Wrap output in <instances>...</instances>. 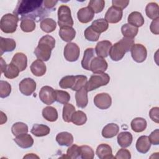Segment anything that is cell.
<instances>
[{
	"mask_svg": "<svg viewBox=\"0 0 159 159\" xmlns=\"http://www.w3.org/2000/svg\"><path fill=\"white\" fill-rule=\"evenodd\" d=\"M76 35V31L72 27H64L60 28L59 30V36L65 42H70Z\"/></svg>",
	"mask_w": 159,
	"mask_h": 159,
	"instance_id": "obj_26",
	"label": "cell"
},
{
	"mask_svg": "<svg viewBox=\"0 0 159 159\" xmlns=\"http://www.w3.org/2000/svg\"><path fill=\"white\" fill-rule=\"evenodd\" d=\"M104 6L105 1L104 0H91L88 4V7L93 10L94 14L102 12Z\"/></svg>",
	"mask_w": 159,
	"mask_h": 159,
	"instance_id": "obj_43",
	"label": "cell"
},
{
	"mask_svg": "<svg viewBox=\"0 0 159 159\" xmlns=\"http://www.w3.org/2000/svg\"><path fill=\"white\" fill-rule=\"evenodd\" d=\"M19 70L11 63L7 65L4 71V75L8 79H14L19 76Z\"/></svg>",
	"mask_w": 159,
	"mask_h": 159,
	"instance_id": "obj_39",
	"label": "cell"
},
{
	"mask_svg": "<svg viewBox=\"0 0 159 159\" xmlns=\"http://www.w3.org/2000/svg\"><path fill=\"white\" fill-rule=\"evenodd\" d=\"M16 47V43L12 39L0 38V53L2 55L5 52H12Z\"/></svg>",
	"mask_w": 159,
	"mask_h": 159,
	"instance_id": "obj_19",
	"label": "cell"
},
{
	"mask_svg": "<svg viewBox=\"0 0 159 159\" xmlns=\"http://www.w3.org/2000/svg\"><path fill=\"white\" fill-rule=\"evenodd\" d=\"M66 157L72 159L80 158V147L76 144L71 145L66 150Z\"/></svg>",
	"mask_w": 159,
	"mask_h": 159,
	"instance_id": "obj_48",
	"label": "cell"
},
{
	"mask_svg": "<svg viewBox=\"0 0 159 159\" xmlns=\"http://www.w3.org/2000/svg\"><path fill=\"white\" fill-rule=\"evenodd\" d=\"M87 121L86 114L81 111H75L71 117V122L76 125H83Z\"/></svg>",
	"mask_w": 159,
	"mask_h": 159,
	"instance_id": "obj_38",
	"label": "cell"
},
{
	"mask_svg": "<svg viewBox=\"0 0 159 159\" xmlns=\"http://www.w3.org/2000/svg\"><path fill=\"white\" fill-rule=\"evenodd\" d=\"M84 35L86 39L91 42L98 41L100 36V34L96 32L91 26H89L85 29Z\"/></svg>",
	"mask_w": 159,
	"mask_h": 159,
	"instance_id": "obj_46",
	"label": "cell"
},
{
	"mask_svg": "<svg viewBox=\"0 0 159 159\" xmlns=\"http://www.w3.org/2000/svg\"><path fill=\"white\" fill-rule=\"evenodd\" d=\"M158 114H159V108H158V107H152L150 109V112H149V116H150V119L157 124L159 123Z\"/></svg>",
	"mask_w": 159,
	"mask_h": 159,
	"instance_id": "obj_51",
	"label": "cell"
},
{
	"mask_svg": "<svg viewBox=\"0 0 159 159\" xmlns=\"http://www.w3.org/2000/svg\"><path fill=\"white\" fill-rule=\"evenodd\" d=\"M88 82V78L84 75H76L75 83L74 86L71 88L73 91H78L83 87H85Z\"/></svg>",
	"mask_w": 159,
	"mask_h": 159,
	"instance_id": "obj_44",
	"label": "cell"
},
{
	"mask_svg": "<svg viewBox=\"0 0 159 159\" xmlns=\"http://www.w3.org/2000/svg\"><path fill=\"white\" fill-rule=\"evenodd\" d=\"M6 62L4 61L3 58L1 57V73H4V71L6 67Z\"/></svg>",
	"mask_w": 159,
	"mask_h": 159,
	"instance_id": "obj_55",
	"label": "cell"
},
{
	"mask_svg": "<svg viewBox=\"0 0 159 159\" xmlns=\"http://www.w3.org/2000/svg\"><path fill=\"white\" fill-rule=\"evenodd\" d=\"M70 99V94L63 90H55V101L58 102L65 104L68 102Z\"/></svg>",
	"mask_w": 159,
	"mask_h": 159,
	"instance_id": "obj_42",
	"label": "cell"
},
{
	"mask_svg": "<svg viewBox=\"0 0 159 159\" xmlns=\"http://www.w3.org/2000/svg\"><path fill=\"white\" fill-rule=\"evenodd\" d=\"M11 63L15 65L20 71H23L27 66V57L24 53L17 52L13 56Z\"/></svg>",
	"mask_w": 159,
	"mask_h": 159,
	"instance_id": "obj_15",
	"label": "cell"
},
{
	"mask_svg": "<svg viewBox=\"0 0 159 159\" xmlns=\"http://www.w3.org/2000/svg\"><path fill=\"white\" fill-rule=\"evenodd\" d=\"M75 83V76L73 75H68L63 77L60 82L59 86L62 89H71Z\"/></svg>",
	"mask_w": 159,
	"mask_h": 159,
	"instance_id": "obj_40",
	"label": "cell"
},
{
	"mask_svg": "<svg viewBox=\"0 0 159 159\" xmlns=\"http://www.w3.org/2000/svg\"><path fill=\"white\" fill-rule=\"evenodd\" d=\"M136 149L141 153H146L148 152L151 147V143L148 137L146 135L140 136L136 142Z\"/></svg>",
	"mask_w": 159,
	"mask_h": 159,
	"instance_id": "obj_22",
	"label": "cell"
},
{
	"mask_svg": "<svg viewBox=\"0 0 159 159\" xmlns=\"http://www.w3.org/2000/svg\"><path fill=\"white\" fill-rule=\"evenodd\" d=\"M73 137L68 132H61L56 136V141L61 146L69 147L73 143Z\"/></svg>",
	"mask_w": 159,
	"mask_h": 159,
	"instance_id": "obj_25",
	"label": "cell"
},
{
	"mask_svg": "<svg viewBox=\"0 0 159 159\" xmlns=\"http://www.w3.org/2000/svg\"><path fill=\"white\" fill-rule=\"evenodd\" d=\"M134 39L124 37L119 42L112 45L109 55L110 58L115 61L122 59L125 53L130 50L132 47L135 44Z\"/></svg>",
	"mask_w": 159,
	"mask_h": 159,
	"instance_id": "obj_3",
	"label": "cell"
},
{
	"mask_svg": "<svg viewBox=\"0 0 159 159\" xmlns=\"http://www.w3.org/2000/svg\"><path fill=\"white\" fill-rule=\"evenodd\" d=\"M40 25L42 31L46 33H50L55 30L57 23L52 18H45L40 22Z\"/></svg>",
	"mask_w": 159,
	"mask_h": 159,
	"instance_id": "obj_33",
	"label": "cell"
},
{
	"mask_svg": "<svg viewBox=\"0 0 159 159\" xmlns=\"http://www.w3.org/2000/svg\"><path fill=\"white\" fill-rule=\"evenodd\" d=\"M114 158L117 159H130L131 158V154L127 149L121 148L117 152Z\"/></svg>",
	"mask_w": 159,
	"mask_h": 159,
	"instance_id": "obj_49",
	"label": "cell"
},
{
	"mask_svg": "<svg viewBox=\"0 0 159 159\" xmlns=\"http://www.w3.org/2000/svg\"><path fill=\"white\" fill-rule=\"evenodd\" d=\"M94 157V153L93 148L88 145H82L80 147V158L83 159H93Z\"/></svg>",
	"mask_w": 159,
	"mask_h": 159,
	"instance_id": "obj_45",
	"label": "cell"
},
{
	"mask_svg": "<svg viewBox=\"0 0 159 159\" xmlns=\"http://www.w3.org/2000/svg\"><path fill=\"white\" fill-rule=\"evenodd\" d=\"M158 11V5L156 2H153L148 3L145 7V13L147 16L153 20L159 18Z\"/></svg>",
	"mask_w": 159,
	"mask_h": 159,
	"instance_id": "obj_32",
	"label": "cell"
},
{
	"mask_svg": "<svg viewBox=\"0 0 159 159\" xmlns=\"http://www.w3.org/2000/svg\"><path fill=\"white\" fill-rule=\"evenodd\" d=\"M119 131V127L115 123H109L105 125L102 130V136L105 139H111L115 137Z\"/></svg>",
	"mask_w": 159,
	"mask_h": 159,
	"instance_id": "obj_23",
	"label": "cell"
},
{
	"mask_svg": "<svg viewBox=\"0 0 159 159\" xmlns=\"http://www.w3.org/2000/svg\"><path fill=\"white\" fill-rule=\"evenodd\" d=\"M151 144L157 145L159 144V130L155 129L151 132L148 137Z\"/></svg>",
	"mask_w": 159,
	"mask_h": 159,
	"instance_id": "obj_50",
	"label": "cell"
},
{
	"mask_svg": "<svg viewBox=\"0 0 159 159\" xmlns=\"http://www.w3.org/2000/svg\"><path fill=\"white\" fill-rule=\"evenodd\" d=\"M75 112V107L73 105L69 103L64 104L62 112V117L63 120L66 122H71L72 116Z\"/></svg>",
	"mask_w": 159,
	"mask_h": 159,
	"instance_id": "obj_36",
	"label": "cell"
},
{
	"mask_svg": "<svg viewBox=\"0 0 159 159\" xmlns=\"http://www.w3.org/2000/svg\"><path fill=\"white\" fill-rule=\"evenodd\" d=\"M16 144L22 148H30L34 144V139L30 134H24L14 139Z\"/></svg>",
	"mask_w": 159,
	"mask_h": 159,
	"instance_id": "obj_18",
	"label": "cell"
},
{
	"mask_svg": "<svg viewBox=\"0 0 159 159\" xmlns=\"http://www.w3.org/2000/svg\"><path fill=\"white\" fill-rule=\"evenodd\" d=\"M73 20L71 17V10L68 6L61 5L58 10V24L60 28L72 27Z\"/></svg>",
	"mask_w": 159,
	"mask_h": 159,
	"instance_id": "obj_6",
	"label": "cell"
},
{
	"mask_svg": "<svg viewBox=\"0 0 159 159\" xmlns=\"http://www.w3.org/2000/svg\"><path fill=\"white\" fill-rule=\"evenodd\" d=\"M35 81L30 78H26L23 79L19 83V91L25 96H30L36 89Z\"/></svg>",
	"mask_w": 159,
	"mask_h": 159,
	"instance_id": "obj_11",
	"label": "cell"
},
{
	"mask_svg": "<svg viewBox=\"0 0 159 159\" xmlns=\"http://www.w3.org/2000/svg\"><path fill=\"white\" fill-rule=\"evenodd\" d=\"M95 50L93 48H88L84 50L83 59L81 60V66L83 68L86 70H90V64L92 60L95 57Z\"/></svg>",
	"mask_w": 159,
	"mask_h": 159,
	"instance_id": "obj_24",
	"label": "cell"
},
{
	"mask_svg": "<svg viewBox=\"0 0 159 159\" xmlns=\"http://www.w3.org/2000/svg\"><path fill=\"white\" fill-rule=\"evenodd\" d=\"M55 46V39L51 35H45L39 40L34 53L38 59L43 61H47L51 57L52 50Z\"/></svg>",
	"mask_w": 159,
	"mask_h": 159,
	"instance_id": "obj_2",
	"label": "cell"
},
{
	"mask_svg": "<svg viewBox=\"0 0 159 159\" xmlns=\"http://www.w3.org/2000/svg\"><path fill=\"white\" fill-rule=\"evenodd\" d=\"M19 18L14 14L4 15L0 21L1 30L6 34H12L16 32L17 27Z\"/></svg>",
	"mask_w": 159,
	"mask_h": 159,
	"instance_id": "obj_5",
	"label": "cell"
},
{
	"mask_svg": "<svg viewBox=\"0 0 159 159\" xmlns=\"http://www.w3.org/2000/svg\"><path fill=\"white\" fill-rule=\"evenodd\" d=\"M123 11L117 7H110L105 14V20L111 24H116L119 22L122 17Z\"/></svg>",
	"mask_w": 159,
	"mask_h": 159,
	"instance_id": "obj_12",
	"label": "cell"
},
{
	"mask_svg": "<svg viewBox=\"0 0 159 159\" xmlns=\"http://www.w3.org/2000/svg\"><path fill=\"white\" fill-rule=\"evenodd\" d=\"M57 3H58V1H51V0L43 1V5L45 7L52 11L54 10V7Z\"/></svg>",
	"mask_w": 159,
	"mask_h": 159,
	"instance_id": "obj_54",
	"label": "cell"
},
{
	"mask_svg": "<svg viewBox=\"0 0 159 159\" xmlns=\"http://www.w3.org/2000/svg\"><path fill=\"white\" fill-rule=\"evenodd\" d=\"M138 28L129 24H125L121 27V32L124 37L134 39L138 33Z\"/></svg>",
	"mask_w": 159,
	"mask_h": 159,
	"instance_id": "obj_35",
	"label": "cell"
},
{
	"mask_svg": "<svg viewBox=\"0 0 159 159\" xmlns=\"http://www.w3.org/2000/svg\"><path fill=\"white\" fill-rule=\"evenodd\" d=\"M42 116L49 122H55L58 119V112L52 106H47L42 110Z\"/></svg>",
	"mask_w": 159,
	"mask_h": 159,
	"instance_id": "obj_31",
	"label": "cell"
},
{
	"mask_svg": "<svg viewBox=\"0 0 159 159\" xmlns=\"http://www.w3.org/2000/svg\"><path fill=\"white\" fill-rule=\"evenodd\" d=\"M150 29L152 33L158 35L159 34V18L154 19L150 24Z\"/></svg>",
	"mask_w": 159,
	"mask_h": 159,
	"instance_id": "obj_53",
	"label": "cell"
},
{
	"mask_svg": "<svg viewBox=\"0 0 159 159\" xmlns=\"http://www.w3.org/2000/svg\"><path fill=\"white\" fill-rule=\"evenodd\" d=\"M130 53L133 60L137 63H142L147 58V48L140 43L134 44L130 49Z\"/></svg>",
	"mask_w": 159,
	"mask_h": 159,
	"instance_id": "obj_8",
	"label": "cell"
},
{
	"mask_svg": "<svg viewBox=\"0 0 159 159\" xmlns=\"http://www.w3.org/2000/svg\"><path fill=\"white\" fill-rule=\"evenodd\" d=\"M147 123L145 119L142 117H136L130 123L132 130L135 132H142L147 128Z\"/></svg>",
	"mask_w": 159,
	"mask_h": 159,
	"instance_id": "obj_29",
	"label": "cell"
},
{
	"mask_svg": "<svg viewBox=\"0 0 159 159\" xmlns=\"http://www.w3.org/2000/svg\"><path fill=\"white\" fill-rule=\"evenodd\" d=\"M96 154L100 159L115 158L112 155L111 147L106 143L99 144L96 148Z\"/></svg>",
	"mask_w": 159,
	"mask_h": 159,
	"instance_id": "obj_16",
	"label": "cell"
},
{
	"mask_svg": "<svg viewBox=\"0 0 159 159\" xmlns=\"http://www.w3.org/2000/svg\"><path fill=\"white\" fill-rule=\"evenodd\" d=\"M30 71L33 75L36 76H42L44 75L47 71V67L43 61L37 59L32 62L30 66Z\"/></svg>",
	"mask_w": 159,
	"mask_h": 159,
	"instance_id": "obj_21",
	"label": "cell"
},
{
	"mask_svg": "<svg viewBox=\"0 0 159 159\" xmlns=\"http://www.w3.org/2000/svg\"><path fill=\"white\" fill-rule=\"evenodd\" d=\"M94 16L93 10L88 6L81 8L77 12L78 20L83 24H86L91 21Z\"/></svg>",
	"mask_w": 159,
	"mask_h": 159,
	"instance_id": "obj_17",
	"label": "cell"
},
{
	"mask_svg": "<svg viewBox=\"0 0 159 159\" xmlns=\"http://www.w3.org/2000/svg\"><path fill=\"white\" fill-rule=\"evenodd\" d=\"M30 132L35 137H43L49 134L50 129L46 125L36 124L33 125Z\"/></svg>",
	"mask_w": 159,
	"mask_h": 159,
	"instance_id": "obj_30",
	"label": "cell"
},
{
	"mask_svg": "<svg viewBox=\"0 0 159 159\" xmlns=\"http://www.w3.org/2000/svg\"><path fill=\"white\" fill-rule=\"evenodd\" d=\"M117 143L122 148L129 147L132 142L133 137L129 132H122L117 135Z\"/></svg>",
	"mask_w": 159,
	"mask_h": 159,
	"instance_id": "obj_28",
	"label": "cell"
},
{
	"mask_svg": "<svg viewBox=\"0 0 159 159\" xmlns=\"http://www.w3.org/2000/svg\"><path fill=\"white\" fill-rule=\"evenodd\" d=\"M112 6L117 7L123 10L124 9L126 8L129 4V1H125V0H112Z\"/></svg>",
	"mask_w": 159,
	"mask_h": 159,
	"instance_id": "obj_52",
	"label": "cell"
},
{
	"mask_svg": "<svg viewBox=\"0 0 159 159\" xmlns=\"http://www.w3.org/2000/svg\"><path fill=\"white\" fill-rule=\"evenodd\" d=\"M112 45V43L109 40L100 41L96 45L95 53L99 57L106 58L109 55Z\"/></svg>",
	"mask_w": 159,
	"mask_h": 159,
	"instance_id": "obj_14",
	"label": "cell"
},
{
	"mask_svg": "<svg viewBox=\"0 0 159 159\" xmlns=\"http://www.w3.org/2000/svg\"><path fill=\"white\" fill-rule=\"evenodd\" d=\"M127 21L128 24L138 28L143 25L144 18L140 12L138 11H134L129 15Z\"/></svg>",
	"mask_w": 159,
	"mask_h": 159,
	"instance_id": "obj_27",
	"label": "cell"
},
{
	"mask_svg": "<svg viewBox=\"0 0 159 159\" xmlns=\"http://www.w3.org/2000/svg\"><path fill=\"white\" fill-rule=\"evenodd\" d=\"M75 99L76 105L78 107L84 108L86 107L88 103V91L85 87H83L76 91L75 94Z\"/></svg>",
	"mask_w": 159,
	"mask_h": 159,
	"instance_id": "obj_20",
	"label": "cell"
},
{
	"mask_svg": "<svg viewBox=\"0 0 159 159\" xmlns=\"http://www.w3.org/2000/svg\"><path fill=\"white\" fill-rule=\"evenodd\" d=\"M80 53V47L75 43L69 42L64 48L63 55L65 58L68 61H76L79 58Z\"/></svg>",
	"mask_w": 159,
	"mask_h": 159,
	"instance_id": "obj_7",
	"label": "cell"
},
{
	"mask_svg": "<svg viewBox=\"0 0 159 159\" xmlns=\"http://www.w3.org/2000/svg\"><path fill=\"white\" fill-rule=\"evenodd\" d=\"M94 104L100 109H107L112 104V98L107 93H99L94 96Z\"/></svg>",
	"mask_w": 159,
	"mask_h": 159,
	"instance_id": "obj_10",
	"label": "cell"
},
{
	"mask_svg": "<svg viewBox=\"0 0 159 159\" xmlns=\"http://www.w3.org/2000/svg\"><path fill=\"white\" fill-rule=\"evenodd\" d=\"M39 158V157L37 155H35L34 153H28L27 155L24 157V158Z\"/></svg>",
	"mask_w": 159,
	"mask_h": 159,
	"instance_id": "obj_56",
	"label": "cell"
},
{
	"mask_svg": "<svg viewBox=\"0 0 159 159\" xmlns=\"http://www.w3.org/2000/svg\"><path fill=\"white\" fill-rule=\"evenodd\" d=\"M96 32L101 34L106 31L109 27V23L105 19H98L94 20L90 25Z\"/></svg>",
	"mask_w": 159,
	"mask_h": 159,
	"instance_id": "obj_34",
	"label": "cell"
},
{
	"mask_svg": "<svg viewBox=\"0 0 159 159\" xmlns=\"http://www.w3.org/2000/svg\"><path fill=\"white\" fill-rule=\"evenodd\" d=\"M20 27L23 32H31L35 30L36 25L34 20L30 19H25L21 20Z\"/></svg>",
	"mask_w": 159,
	"mask_h": 159,
	"instance_id": "obj_41",
	"label": "cell"
},
{
	"mask_svg": "<svg viewBox=\"0 0 159 159\" xmlns=\"http://www.w3.org/2000/svg\"><path fill=\"white\" fill-rule=\"evenodd\" d=\"M108 64L106 60L99 57H94L90 64V70L94 73H101L107 69Z\"/></svg>",
	"mask_w": 159,
	"mask_h": 159,
	"instance_id": "obj_13",
	"label": "cell"
},
{
	"mask_svg": "<svg viewBox=\"0 0 159 159\" xmlns=\"http://www.w3.org/2000/svg\"><path fill=\"white\" fill-rule=\"evenodd\" d=\"M51 11L45 7L43 1L22 0L18 1L13 12L21 20L30 19L39 22L42 21L44 17L48 16Z\"/></svg>",
	"mask_w": 159,
	"mask_h": 159,
	"instance_id": "obj_1",
	"label": "cell"
},
{
	"mask_svg": "<svg viewBox=\"0 0 159 159\" xmlns=\"http://www.w3.org/2000/svg\"><path fill=\"white\" fill-rule=\"evenodd\" d=\"M110 81V76L107 73H94L91 75L87 82L85 88L88 91H91L102 86L107 85Z\"/></svg>",
	"mask_w": 159,
	"mask_h": 159,
	"instance_id": "obj_4",
	"label": "cell"
},
{
	"mask_svg": "<svg viewBox=\"0 0 159 159\" xmlns=\"http://www.w3.org/2000/svg\"><path fill=\"white\" fill-rule=\"evenodd\" d=\"M11 93V86L6 81H0V97L1 98H7Z\"/></svg>",
	"mask_w": 159,
	"mask_h": 159,
	"instance_id": "obj_47",
	"label": "cell"
},
{
	"mask_svg": "<svg viewBox=\"0 0 159 159\" xmlns=\"http://www.w3.org/2000/svg\"><path fill=\"white\" fill-rule=\"evenodd\" d=\"M39 98L47 105L52 104L55 101V90L49 86H44L39 91Z\"/></svg>",
	"mask_w": 159,
	"mask_h": 159,
	"instance_id": "obj_9",
	"label": "cell"
},
{
	"mask_svg": "<svg viewBox=\"0 0 159 159\" xmlns=\"http://www.w3.org/2000/svg\"><path fill=\"white\" fill-rule=\"evenodd\" d=\"M28 126L24 122H17L14 124L11 127V132L12 134L17 137L21 134H27L28 132Z\"/></svg>",
	"mask_w": 159,
	"mask_h": 159,
	"instance_id": "obj_37",
	"label": "cell"
}]
</instances>
